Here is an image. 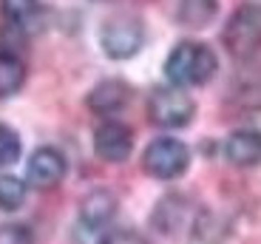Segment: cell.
I'll use <instances>...</instances> for the list:
<instances>
[{
	"label": "cell",
	"instance_id": "6da1fadb",
	"mask_svg": "<svg viewBox=\"0 0 261 244\" xmlns=\"http://www.w3.org/2000/svg\"><path fill=\"white\" fill-rule=\"evenodd\" d=\"M165 74L173 86H204L216 74V54L202 43H179L165 60Z\"/></svg>",
	"mask_w": 261,
	"mask_h": 244
},
{
	"label": "cell",
	"instance_id": "7a4b0ae2",
	"mask_svg": "<svg viewBox=\"0 0 261 244\" xmlns=\"http://www.w3.org/2000/svg\"><path fill=\"white\" fill-rule=\"evenodd\" d=\"M224 46L236 60H250L261 48V3H244L224 26Z\"/></svg>",
	"mask_w": 261,
	"mask_h": 244
},
{
	"label": "cell",
	"instance_id": "3957f363",
	"mask_svg": "<svg viewBox=\"0 0 261 244\" xmlns=\"http://www.w3.org/2000/svg\"><path fill=\"white\" fill-rule=\"evenodd\" d=\"M188 165H190L188 145L173 137L153 139L142 153V168L153 179H176L188 171Z\"/></svg>",
	"mask_w": 261,
	"mask_h": 244
},
{
	"label": "cell",
	"instance_id": "277c9868",
	"mask_svg": "<svg viewBox=\"0 0 261 244\" xmlns=\"http://www.w3.org/2000/svg\"><path fill=\"white\" fill-rule=\"evenodd\" d=\"M148 117L159 128H182L193 119V99L179 86L156 88L148 97Z\"/></svg>",
	"mask_w": 261,
	"mask_h": 244
},
{
	"label": "cell",
	"instance_id": "5b68a950",
	"mask_svg": "<svg viewBox=\"0 0 261 244\" xmlns=\"http://www.w3.org/2000/svg\"><path fill=\"white\" fill-rule=\"evenodd\" d=\"M102 48L108 57L114 60H128L142 48L145 40V29L137 17H114L102 26Z\"/></svg>",
	"mask_w": 261,
	"mask_h": 244
},
{
	"label": "cell",
	"instance_id": "8992f818",
	"mask_svg": "<svg viewBox=\"0 0 261 244\" xmlns=\"http://www.w3.org/2000/svg\"><path fill=\"white\" fill-rule=\"evenodd\" d=\"M94 151L105 162H125L134 151V133L122 122H102L94 133Z\"/></svg>",
	"mask_w": 261,
	"mask_h": 244
},
{
	"label": "cell",
	"instance_id": "52a82bcc",
	"mask_svg": "<svg viewBox=\"0 0 261 244\" xmlns=\"http://www.w3.org/2000/svg\"><path fill=\"white\" fill-rule=\"evenodd\" d=\"M65 156L57 151V148H37L29 159V182L40 191H46V187H54L60 185V179L65 176Z\"/></svg>",
	"mask_w": 261,
	"mask_h": 244
},
{
	"label": "cell",
	"instance_id": "ba28073f",
	"mask_svg": "<svg viewBox=\"0 0 261 244\" xmlns=\"http://www.w3.org/2000/svg\"><path fill=\"white\" fill-rule=\"evenodd\" d=\"M224 153H227V159L239 168L258 165L261 162V131L244 128V131L230 133L227 142H224Z\"/></svg>",
	"mask_w": 261,
	"mask_h": 244
},
{
	"label": "cell",
	"instance_id": "9c48e42d",
	"mask_svg": "<svg viewBox=\"0 0 261 244\" xmlns=\"http://www.w3.org/2000/svg\"><path fill=\"white\" fill-rule=\"evenodd\" d=\"M130 99V88L122 79H105L88 94V108L94 114H117L128 105Z\"/></svg>",
	"mask_w": 261,
	"mask_h": 244
},
{
	"label": "cell",
	"instance_id": "30bf717a",
	"mask_svg": "<svg viewBox=\"0 0 261 244\" xmlns=\"http://www.w3.org/2000/svg\"><path fill=\"white\" fill-rule=\"evenodd\" d=\"M117 213V199L108 191H91L83 199V207H80V216H83V225L97 230V227H105Z\"/></svg>",
	"mask_w": 261,
	"mask_h": 244
},
{
	"label": "cell",
	"instance_id": "8fae6325",
	"mask_svg": "<svg viewBox=\"0 0 261 244\" xmlns=\"http://www.w3.org/2000/svg\"><path fill=\"white\" fill-rule=\"evenodd\" d=\"M26 79V66L14 51H0V99L12 97L23 88Z\"/></svg>",
	"mask_w": 261,
	"mask_h": 244
},
{
	"label": "cell",
	"instance_id": "7c38bea8",
	"mask_svg": "<svg viewBox=\"0 0 261 244\" xmlns=\"http://www.w3.org/2000/svg\"><path fill=\"white\" fill-rule=\"evenodd\" d=\"M219 12L216 0H179V23L188 29H204Z\"/></svg>",
	"mask_w": 261,
	"mask_h": 244
},
{
	"label": "cell",
	"instance_id": "4fadbf2b",
	"mask_svg": "<svg viewBox=\"0 0 261 244\" xmlns=\"http://www.w3.org/2000/svg\"><path fill=\"white\" fill-rule=\"evenodd\" d=\"M26 202V182L17 176H0V210H17Z\"/></svg>",
	"mask_w": 261,
	"mask_h": 244
},
{
	"label": "cell",
	"instance_id": "5bb4252c",
	"mask_svg": "<svg viewBox=\"0 0 261 244\" xmlns=\"http://www.w3.org/2000/svg\"><path fill=\"white\" fill-rule=\"evenodd\" d=\"M20 159V137L9 125H0V168H9Z\"/></svg>",
	"mask_w": 261,
	"mask_h": 244
},
{
	"label": "cell",
	"instance_id": "9a60e30c",
	"mask_svg": "<svg viewBox=\"0 0 261 244\" xmlns=\"http://www.w3.org/2000/svg\"><path fill=\"white\" fill-rule=\"evenodd\" d=\"M0 9L12 23H26L37 9V0H0Z\"/></svg>",
	"mask_w": 261,
	"mask_h": 244
},
{
	"label": "cell",
	"instance_id": "2e32d148",
	"mask_svg": "<svg viewBox=\"0 0 261 244\" xmlns=\"http://www.w3.org/2000/svg\"><path fill=\"white\" fill-rule=\"evenodd\" d=\"M0 244H34L26 225H0Z\"/></svg>",
	"mask_w": 261,
	"mask_h": 244
},
{
	"label": "cell",
	"instance_id": "e0dca14e",
	"mask_svg": "<svg viewBox=\"0 0 261 244\" xmlns=\"http://www.w3.org/2000/svg\"><path fill=\"white\" fill-rule=\"evenodd\" d=\"M102 244H145V241L130 230H117V233H111V236H105Z\"/></svg>",
	"mask_w": 261,
	"mask_h": 244
}]
</instances>
